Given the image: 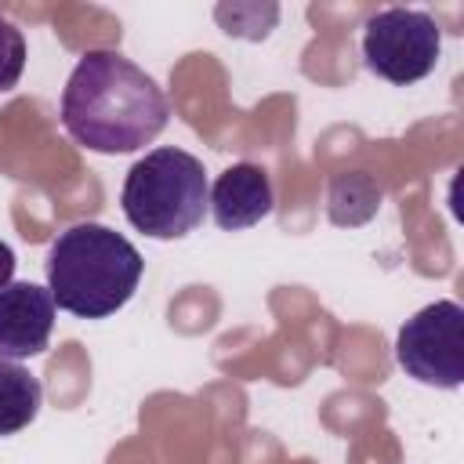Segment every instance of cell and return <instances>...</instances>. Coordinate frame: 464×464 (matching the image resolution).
Instances as JSON below:
<instances>
[{
	"instance_id": "4",
	"label": "cell",
	"mask_w": 464,
	"mask_h": 464,
	"mask_svg": "<svg viewBox=\"0 0 464 464\" xmlns=\"http://www.w3.org/2000/svg\"><path fill=\"white\" fill-rule=\"evenodd\" d=\"M442 54V29L428 11L413 7H381L362 25V62L373 76L388 83L424 80Z\"/></svg>"
},
{
	"instance_id": "5",
	"label": "cell",
	"mask_w": 464,
	"mask_h": 464,
	"mask_svg": "<svg viewBox=\"0 0 464 464\" xmlns=\"http://www.w3.org/2000/svg\"><path fill=\"white\" fill-rule=\"evenodd\" d=\"M395 362L406 377L428 388L464 384V308L450 297L424 304L399 326Z\"/></svg>"
},
{
	"instance_id": "2",
	"label": "cell",
	"mask_w": 464,
	"mask_h": 464,
	"mask_svg": "<svg viewBox=\"0 0 464 464\" xmlns=\"http://www.w3.org/2000/svg\"><path fill=\"white\" fill-rule=\"evenodd\" d=\"M47 290L51 301L76 319H105L120 312L145 272V261L130 239L98 221L69 225L47 246Z\"/></svg>"
},
{
	"instance_id": "3",
	"label": "cell",
	"mask_w": 464,
	"mask_h": 464,
	"mask_svg": "<svg viewBox=\"0 0 464 464\" xmlns=\"http://www.w3.org/2000/svg\"><path fill=\"white\" fill-rule=\"evenodd\" d=\"M210 185L203 163L174 145L145 152L123 178V218L149 239H181L203 225Z\"/></svg>"
},
{
	"instance_id": "6",
	"label": "cell",
	"mask_w": 464,
	"mask_h": 464,
	"mask_svg": "<svg viewBox=\"0 0 464 464\" xmlns=\"http://www.w3.org/2000/svg\"><path fill=\"white\" fill-rule=\"evenodd\" d=\"M54 330V301L47 286L11 283L0 290V359L40 355Z\"/></svg>"
},
{
	"instance_id": "8",
	"label": "cell",
	"mask_w": 464,
	"mask_h": 464,
	"mask_svg": "<svg viewBox=\"0 0 464 464\" xmlns=\"http://www.w3.org/2000/svg\"><path fill=\"white\" fill-rule=\"evenodd\" d=\"M40 399H44L40 381L22 362L0 359V435H14L29 428L33 417L40 413Z\"/></svg>"
},
{
	"instance_id": "9",
	"label": "cell",
	"mask_w": 464,
	"mask_h": 464,
	"mask_svg": "<svg viewBox=\"0 0 464 464\" xmlns=\"http://www.w3.org/2000/svg\"><path fill=\"white\" fill-rule=\"evenodd\" d=\"M25 72V36L14 22L0 18V91H11Z\"/></svg>"
},
{
	"instance_id": "1",
	"label": "cell",
	"mask_w": 464,
	"mask_h": 464,
	"mask_svg": "<svg viewBox=\"0 0 464 464\" xmlns=\"http://www.w3.org/2000/svg\"><path fill=\"white\" fill-rule=\"evenodd\" d=\"M170 102L163 87L120 51H87L62 91L65 134L102 156L138 152L163 134Z\"/></svg>"
},
{
	"instance_id": "10",
	"label": "cell",
	"mask_w": 464,
	"mask_h": 464,
	"mask_svg": "<svg viewBox=\"0 0 464 464\" xmlns=\"http://www.w3.org/2000/svg\"><path fill=\"white\" fill-rule=\"evenodd\" d=\"M14 265H18V261H14V250H11L7 243H0V290L14 283Z\"/></svg>"
},
{
	"instance_id": "7",
	"label": "cell",
	"mask_w": 464,
	"mask_h": 464,
	"mask_svg": "<svg viewBox=\"0 0 464 464\" xmlns=\"http://www.w3.org/2000/svg\"><path fill=\"white\" fill-rule=\"evenodd\" d=\"M210 214L221 232H243L265 221L276 207L272 178L257 163H232L210 185Z\"/></svg>"
}]
</instances>
